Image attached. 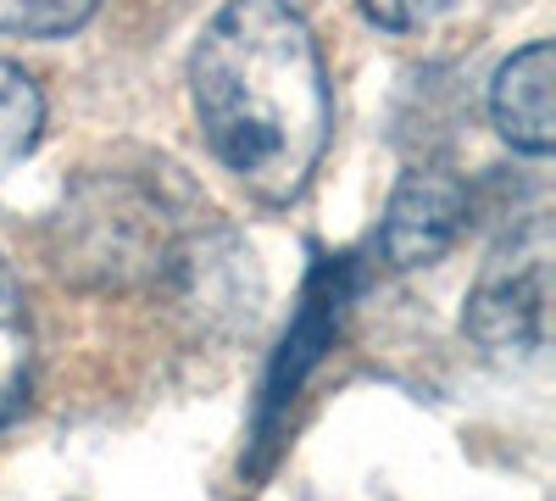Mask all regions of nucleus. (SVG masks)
<instances>
[{"label":"nucleus","instance_id":"obj_2","mask_svg":"<svg viewBox=\"0 0 556 501\" xmlns=\"http://www.w3.org/2000/svg\"><path fill=\"white\" fill-rule=\"evenodd\" d=\"M167 262V217L134 185H84L73 206H62V251L56 267L78 285H139Z\"/></svg>","mask_w":556,"mask_h":501},{"label":"nucleus","instance_id":"obj_5","mask_svg":"<svg viewBox=\"0 0 556 501\" xmlns=\"http://www.w3.org/2000/svg\"><path fill=\"white\" fill-rule=\"evenodd\" d=\"M490 117L495 134L523 156H551L556 117H551V39H529L490 78Z\"/></svg>","mask_w":556,"mask_h":501},{"label":"nucleus","instance_id":"obj_9","mask_svg":"<svg viewBox=\"0 0 556 501\" xmlns=\"http://www.w3.org/2000/svg\"><path fill=\"white\" fill-rule=\"evenodd\" d=\"M356 7H362L367 23H379V28H390V34H406V28H424V23H434L440 12H451L456 0H356Z\"/></svg>","mask_w":556,"mask_h":501},{"label":"nucleus","instance_id":"obj_6","mask_svg":"<svg viewBox=\"0 0 556 501\" xmlns=\"http://www.w3.org/2000/svg\"><path fill=\"white\" fill-rule=\"evenodd\" d=\"M28 385H34V317L23 279L12 273V262H0V429L23 413Z\"/></svg>","mask_w":556,"mask_h":501},{"label":"nucleus","instance_id":"obj_4","mask_svg":"<svg viewBox=\"0 0 556 501\" xmlns=\"http://www.w3.org/2000/svg\"><path fill=\"white\" fill-rule=\"evenodd\" d=\"M468 229V185L445 167H412L379 223V251L395 273L440 262Z\"/></svg>","mask_w":556,"mask_h":501},{"label":"nucleus","instance_id":"obj_1","mask_svg":"<svg viewBox=\"0 0 556 501\" xmlns=\"http://www.w3.org/2000/svg\"><path fill=\"white\" fill-rule=\"evenodd\" d=\"M190 96L201 140L256 201L306 196L334 134V89L295 0H223L195 39Z\"/></svg>","mask_w":556,"mask_h":501},{"label":"nucleus","instance_id":"obj_8","mask_svg":"<svg viewBox=\"0 0 556 501\" xmlns=\"http://www.w3.org/2000/svg\"><path fill=\"white\" fill-rule=\"evenodd\" d=\"M101 12V0H0V34L12 39H67Z\"/></svg>","mask_w":556,"mask_h":501},{"label":"nucleus","instance_id":"obj_7","mask_svg":"<svg viewBox=\"0 0 556 501\" xmlns=\"http://www.w3.org/2000/svg\"><path fill=\"white\" fill-rule=\"evenodd\" d=\"M39 128H45V96L34 73H23L17 62H0V178L34 151Z\"/></svg>","mask_w":556,"mask_h":501},{"label":"nucleus","instance_id":"obj_3","mask_svg":"<svg viewBox=\"0 0 556 501\" xmlns=\"http://www.w3.org/2000/svg\"><path fill=\"white\" fill-rule=\"evenodd\" d=\"M462 329L495 356H529L545 346L551 329V223L545 217H529L518 235H506L490 251L468 296V312H462Z\"/></svg>","mask_w":556,"mask_h":501}]
</instances>
